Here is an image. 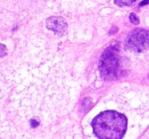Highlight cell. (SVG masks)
<instances>
[{
    "label": "cell",
    "instance_id": "cell-1",
    "mask_svg": "<svg viewBox=\"0 0 149 139\" xmlns=\"http://www.w3.org/2000/svg\"><path fill=\"white\" fill-rule=\"evenodd\" d=\"M94 134L100 139H121L127 128V118L114 111L99 114L92 123Z\"/></svg>",
    "mask_w": 149,
    "mask_h": 139
},
{
    "label": "cell",
    "instance_id": "cell-2",
    "mask_svg": "<svg viewBox=\"0 0 149 139\" xmlns=\"http://www.w3.org/2000/svg\"><path fill=\"white\" fill-rule=\"evenodd\" d=\"M102 77L107 81L116 80L121 75V62L116 47H108L100 57L99 64Z\"/></svg>",
    "mask_w": 149,
    "mask_h": 139
},
{
    "label": "cell",
    "instance_id": "cell-3",
    "mask_svg": "<svg viewBox=\"0 0 149 139\" xmlns=\"http://www.w3.org/2000/svg\"><path fill=\"white\" fill-rule=\"evenodd\" d=\"M148 32L144 29H137L132 31L127 37V47L136 52H142L148 47Z\"/></svg>",
    "mask_w": 149,
    "mask_h": 139
},
{
    "label": "cell",
    "instance_id": "cell-4",
    "mask_svg": "<svg viewBox=\"0 0 149 139\" xmlns=\"http://www.w3.org/2000/svg\"><path fill=\"white\" fill-rule=\"evenodd\" d=\"M46 27L48 30L54 31L58 35H63L67 28L66 22L61 17H52L46 20Z\"/></svg>",
    "mask_w": 149,
    "mask_h": 139
},
{
    "label": "cell",
    "instance_id": "cell-5",
    "mask_svg": "<svg viewBox=\"0 0 149 139\" xmlns=\"http://www.w3.org/2000/svg\"><path fill=\"white\" fill-rule=\"evenodd\" d=\"M136 0H114L115 3L119 6H128L133 4Z\"/></svg>",
    "mask_w": 149,
    "mask_h": 139
},
{
    "label": "cell",
    "instance_id": "cell-6",
    "mask_svg": "<svg viewBox=\"0 0 149 139\" xmlns=\"http://www.w3.org/2000/svg\"><path fill=\"white\" fill-rule=\"evenodd\" d=\"M129 18H130V21H131V23H132L133 24H134V25H138V24H140L139 17H138L134 13H131V14H130Z\"/></svg>",
    "mask_w": 149,
    "mask_h": 139
},
{
    "label": "cell",
    "instance_id": "cell-7",
    "mask_svg": "<svg viewBox=\"0 0 149 139\" xmlns=\"http://www.w3.org/2000/svg\"><path fill=\"white\" fill-rule=\"evenodd\" d=\"M88 104H93V102H92L91 98H86V99L84 100V102H83V104H82V107H83L84 111H89V109H88V107H87Z\"/></svg>",
    "mask_w": 149,
    "mask_h": 139
},
{
    "label": "cell",
    "instance_id": "cell-8",
    "mask_svg": "<svg viewBox=\"0 0 149 139\" xmlns=\"http://www.w3.org/2000/svg\"><path fill=\"white\" fill-rule=\"evenodd\" d=\"M6 55V47L3 44H0V57Z\"/></svg>",
    "mask_w": 149,
    "mask_h": 139
},
{
    "label": "cell",
    "instance_id": "cell-9",
    "mask_svg": "<svg viewBox=\"0 0 149 139\" xmlns=\"http://www.w3.org/2000/svg\"><path fill=\"white\" fill-rule=\"evenodd\" d=\"M38 121H36L35 119H32V120L31 121V125L32 127H36V126H38Z\"/></svg>",
    "mask_w": 149,
    "mask_h": 139
},
{
    "label": "cell",
    "instance_id": "cell-10",
    "mask_svg": "<svg viewBox=\"0 0 149 139\" xmlns=\"http://www.w3.org/2000/svg\"><path fill=\"white\" fill-rule=\"evenodd\" d=\"M117 30H118L117 27H113V28H112V30H111V31H110L109 33L112 35L113 33H115V32H117Z\"/></svg>",
    "mask_w": 149,
    "mask_h": 139
},
{
    "label": "cell",
    "instance_id": "cell-11",
    "mask_svg": "<svg viewBox=\"0 0 149 139\" xmlns=\"http://www.w3.org/2000/svg\"><path fill=\"white\" fill-rule=\"evenodd\" d=\"M148 3H149V0H144V1H142V2L140 3V6H144V5L148 4Z\"/></svg>",
    "mask_w": 149,
    "mask_h": 139
}]
</instances>
